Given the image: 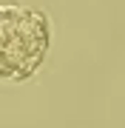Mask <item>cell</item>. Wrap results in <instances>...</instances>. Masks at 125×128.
Returning a JSON list of instances; mask_svg holds the SVG:
<instances>
[{
  "instance_id": "cell-1",
  "label": "cell",
  "mask_w": 125,
  "mask_h": 128,
  "mask_svg": "<svg viewBox=\"0 0 125 128\" xmlns=\"http://www.w3.org/2000/svg\"><path fill=\"white\" fill-rule=\"evenodd\" d=\"M48 32L37 12L20 6H0V74L26 77L46 54Z\"/></svg>"
}]
</instances>
